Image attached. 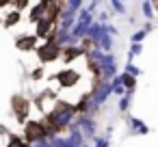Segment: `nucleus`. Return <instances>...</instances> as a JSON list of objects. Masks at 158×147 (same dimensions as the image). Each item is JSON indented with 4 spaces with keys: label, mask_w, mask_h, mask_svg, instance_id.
Wrapping results in <instances>:
<instances>
[{
    "label": "nucleus",
    "mask_w": 158,
    "mask_h": 147,
    "mask_svg": "<svg viewBox=\"0 0 158 147\" xmlns=\"http://www.w3.org/2000/svg\"><path fill=\"white\" fill-rule=\"evenodd\" d=\"M69 119H72V108H65L63 112H56L52 117L54 125H65V123H69Z\"/></svg>",
    "instance_id": "1"
},
{
    "label": "nucleus",
    "mask_w": 158,
    "mask_h": 147,
    "mask_svg": "<svg viewBox=\"0 0 158 147\" xmlns=\"http://www.w3.org/2000/svg\"><path fill=\"white\" fill-rule=\"evenodd\" d=\"M80 143H82V134H80V132H74V134L65 141V147H80Z\"/></svg>",
    "instance_id": "2"
},
{
    "label": "nucleus",
    "mask_w": 158,
    "mask_h": 147,
    "mask_svg": "<svg viewBox=\"0 0 158 147\" xmlns=\"http://www.w3.org/2000/svg\"><path fill=\"white\" fill-rule=\"evenodd\" d=\"M149 28H152V26H147V28H143V31H139V33H136V35L132 37V41H134V43H139V41H141V39H143V37L147 35V31H149Z\"/></svg>",
    "instance_id": "3"
},
{
    "label": "nucleus",
    "mask_w": 158,
    "mask_h": 147,
    "mask_svg": "<svg viewBox=\"0 0 158 147\" xmlns=\"http://www.w3.org/2000/svg\"><path fill=\"white\" fill-rule=\"evenodd\" d=\"M130 123L134 125V130H136V132H147V128H145L143 123H139L136 119H132V117H130Z\"/></svg>",
    "instance_id": "4"
},
{
    "label": "nucleus",
    "mask_w": 158,
    "mask_h": 147,
    "mask_svg": "<svg viewBox=\"0 0 158 147\" xmlns=\"http://www.w3.org/2000/svg\"><path fill=\"white\" fill-rule=\"evenodd\" d=\"M126 71H128L130 76H136V74H139V67L132 65V63H128V65H126Z\"/></svg>",
    "instance_id": "5"
},
{
    "label": "nucleus",
    "mask_w": 158,
    "mask_h": 147,
    "mask_svg": "<svg viewBox=\"0 0 158 147\" xmlns=\"http://www.w3.org/2000/svg\"><path fill=\"white\" fill-rule=\"evenodd\" d=\"M130 54H132V56L141 54V46H139V43H134V46H132V50H130Z\"/></svg>",
    "instance_id": "6"
},
{
    "label": "nucleus",
    "mask_w": 158,
    "mask_h": 147,
    "mask_svg": "<svg viewBox=\"0 0 158 147\" xmlns=\"http://www.w3.org/2000/svg\"><path fill=\"white\" fill-rule=\"evenodd\" d=\"M128 102H130V97H123V100H121V104H119V108H121V110H126V108H128Z\"/></svg>",
    "instance_id": "7"
},
{
    "label": "nucleus",
    "mask_w": 158,
    "mask_h": 147,
    "mask_svg": "<svg viewBox=\"0 0 158 147\" xmlns=\"http://www.w3.org/2000/svg\"><path fill=\"white\" fill-rule=\"evenodd\" d=\"M95 147H108V141L106 138H98V145Z\"/></svg>",
    "instance_id": "8"
},
{
    "label": "nucleus",
    "mask_w": 158,
    "mask_h": 147,
    "mask_svg": "<svg viewBox=\"0 0 158 147\" xmlns=\"http://www.w3.org/2000/svg\"><path fill=\"white\" fill-rule=\"evenodd\" d=\"M113 7H115L117 11H123V5H121V2H113Z\"/></svg>",
    "instance_id": "9"
},
{
    "label": "nucleus",
    "mask_w": 158,
    "mask_h": 147,
    "mask_svg": "<svg viewBox=\"0 0 158 147\" xmlns=\"http://www.w3.org/2000/svg\"><path fill=\"white\" fill-rule=\"evenodd\" d=\"M35 147H48V145H46V143H39V145H35Z\"/></svg>",
    "instance_id": "10"
}]
</instances>
